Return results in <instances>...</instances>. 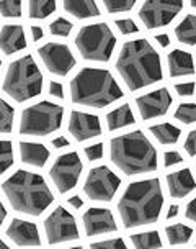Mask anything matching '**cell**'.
I'll use <instances>...</instances> for the list:
<instances>
[{
  "label": "cell",
  "instance_id": "1",
  "mask_svg": "<svg viewBox=\"0 0 196 249\" xmlns=\"http://www.w3.org/2000/svg\"><path fill=\"white\" fill-rule=\"evenodd\" d=\"M116 71L131 92L154 86L163 79L160 54L147 39H132L123 44Z\"/></svg>",
  "mask_w": 196,
  "mask_h": 249
},
{
  "label": "cell",
  "instance_id": "2",
  "mask_svg": "<svg viewBox=\"0 0 196 249\" xmlns=\"http://www.w3.org/2000/svg\"><path fill=\"white\" fill-rule=\"evenodd\" d=\"M163 207V192L159 179L131 182L118 203V212L126 230L154 225Z\"/></svg>",
  "mask_w": 196,
  "mask_h": 249
},
{
  "label": "cell",
  "instance_id": "3",
  "mask_svg": "<svg viewBox=\"0 0 196 249\" xmlns=\"http://www.w3.org/2000/svg\"><path fill=\"white\" fill-rule=\"evenodd\" d=\"M3 194L12 208L30 216H39L54 202V194L44 177L18 169L2 184Z\"/></svg>",
  "mask_w": 196,
  "mask_h": 249
},
{
  "label": "cell",
  "instance_id": "4",
  "mask_svg": "<svg viewBox=\"0 0 196 249\" xmlns=\"http://www.w3.org/2000/svg\"><path fill=\"white\" fill-rule=\"evenodd\" d=\"M110 158L126 176L150 174L157 171V149L141 130L116 136L110 141Z\"/></svg>",
  "mask_w": 196,
  "mask_h": 249
},
{
  "label": "cell",
  "instance_id": "5",
  "mask_svg": "<svg viewBox=\"0 0 196 249\" xmlns=\"http://www.w3.org/2000/svg\"><path fill=\"white\" fill-rule=\"evenodd\" d=\"M69 89L72 104L92 108H105L124 97L118 81L108 69L83 68L74 75Z\"/></svg>",
  "mask_w": 196,
  "mask_h": 249
},
{
  "label": "cell",
  "instance_id": "6",
  "mask_svg": "<svg viewBox=\"0 0 196 249\" xmlns=\"http://www.w3.org/2000/svg\"><path fill=\"white\" fill-rule=\"evenodd\" d=\"M43 74L33 56L26 54L10 62L3 81V92L18 104L31 100L43 92Z\"/></svg>",
  "mask_w": 196,
  "mask_h": 249
},
{
  "label": "cell",
  "instance_id": "7",
  "mask_svg": "<svg viewBox=\"0 0 196 249\" xmlns=\"http://www.w3.org/2000/svg\"><path fill=\"white\" fill-rule=\"evenodd\" d=\"M74 43L83 59L95 62H108L116 48V38L103 21L82 26Z\"/></svg>",
  "mask_w": 196,
  "mask_h": 249
},
{
  "label": "cell",
  "instance_id": "8",
  "mask_svg": "<svg viewBox=\"0 0 196 249\" xmlns=\"http://www.w3.org/2000/svg\"><path fill=\"white\" fill-rule=\"evenodd\" d=\"M64 107L54 102H38L21 112L20 135L26 136H49L62 124Z\"/></svg>",
  "mask_w": 196,
  "mask_h": 249
},
{
  "label": "cell",
  "instance_id": "9",
  "mask_svg": "<svg viewBox=\"0 0 196 249\" xmlns=\"http://www.w3.org/2000/svg\"><path fill=\"white\" fill-rule=\"evenodd\" d=\"M121 179L106 166H97L88 172L85 184H83V194L93 202H111L116 195Z\"/></svg>",
  "mask_w": 196,
  "mask_h": 249
},
{
  "label": "cell",
  "instance_id": "10",
  "mask_svg": "<svg viewBox=\"0 0 196 249\" xmlns=\"http://www.w3.org/2000/svg\"><path fill=\"white\" fill-rule=\"evenodd\" d=\"M183 8V0H144L139 8V18L147 30L163 28Z\"/></svg>",
  "mask_w": 196,
  "mask_h": 249
},
{
  "label": "cell",
  "instance_id": "11",
  "mask_svg": "<svg viewBox=\"0 0 196 249\" xmlns=\"http://www.w3.org/2000/svg\"><path fill=\"white\" fill-rule=\"evenodd\" d=\"M44 231L49 244H59L75 241L80 238L75 218L70 212L65 210L64 207H57L52 210L44 220Z\"/></svg>",
  "mask_w": 196,
  "mask_h": 249
},
{
  "label": "cell",
  "instance_id": "12",
  "mask_svg": "<svg viewBox=\"0 0 196 249\" xmlns=\"http://www.w3.org/2000/svg\"><path fill=\"white\" fill-rule=\"evenodd\" d=\"M83 164L80 161L77 153H67L61 154L52 164L49 177L54 182L56 189L59 194H67L72 189H75L77 182L82 176Z\"/></svg>",
  "mask_w": 196,
  "mask_h": 249
},
{
  "label": "cell",
  "instance_id": "13",
  "mask_svg": "<svg viewBox=\"0 0 196 249\" xmlns=\"http://www.w3.org/2000/svg\"><path fill=\"white\" fill-rule=\"evenodd\" d=\"M38 54L48 72L59 75V77L67 75L77 64L70 48L62 43H46L38 50Z\"/></svg>",
  "mask_w": 196,
  "mask_h": 249
},
{
  "label": "cell",
  "instance_id": "14",
  "mask_svg": "<svg viewBox=\"0 0 196 249\" xmlns=\"http://www.w3.org/2000/svg\"><path fill=\"white\" fill-rule=\"evenodd\" d=\"M172 95L168 92L167 87L157 89V90H152L146 95H141L136 99V105L137 110H139V115L142 120H154L159 117H163L168 110H170L172 105Z\"/></svg>",
  "mask_w": 196,
  "mask_h": 249
},
{
  "label": "cell",
  "instance_id": "15",
  "mask_svg": "<svg viewBox=\"0 0 196 249\" xmlns=\"http://www.w3.org/2000/svg\"><path fill=\"white\" fill-rule=\"evenodd\" d=\"M83 228H85L87 236H100V234L114 233L118 230L114 223V216L111 210L103 207H92L83 213L82 216Z\"/></svg>",
  "mask_w": 196,
  "mask_h": 249
},
{
  "label": "cell",
  "instance_id": "16",
  "mask_svg": "<svg viewBox=\"0 0 196 249\" xmlns=\"http://www.w3.org/2000/svg\"><path fill=\"white\" fill-rule=\"evenodd\" d=\"M69 133L75 141H87L101 135V123L97 115L72 110L69 118Z\"/></svg>",
  "mask_w": 196,
  "mask_h": 249
},
{
  "label": "cell",
  "instance_id": "17",
  "mask_svg": "<svg viewBox=\"0 0 196 249\" xmlns=\"http://www.w3.org/2000/svg\"><path fill=\"white\" fill-rule=\"evenodd\" d=\"M5 234L16 246H39L41 244L38 226L31 221L20 220V218H13Z\"/></svg>",
  "mask_w": 196,
  "mask_h": 249
},
{
  "label": "cell",
  "instance_id": "18",
  "mask_svg": "<svg viewBox=\"0 0 196 249\" xmlns=\"http://www.w3.org/2000/svg\"><path fill=\"white\" fill-rule=\"evenodd\" d=\"M167 189L172 198H183L196 189V180L190 169H180L167 176Z\"/></svg>",
  "mask_w": 196,
  "mask_h": 249
},
{
  "label": "cell",
  "instance_id": "19",
  "mask_svg": "<svg viewBox=\"0 0 196 249\" xmlns=\"http://www.w3.org/2000/svg\"><path fill=\"white\" fill-rule=\"evenodd\" d=\"M0 44L5 56H12L18 51H23L26 48V36L21 25H3L0 33Z\"/></svg>",
  "mask_w": 196,
  "mask_h": 249
},
{
  "label": "cell",
  "instance_id": "20",
  "mask_svg": "<svg viewBox=\"0 0 196 249\" xmlns=\"http://www.w3.org/2000/svg\"><path fill=\"white\" fill-rule=\"evenodd\" d=\"M20 158H21V162L23 164L41 169L46 166V162L49 159V149L41 143L21 141L20 143Z\"/></svg>",
  "mask_w": 196,
  "mask_h": 249
},
{
  "label": "cell",
  "instance_id": "21",
  "mask_svg": "<svg viewBox=\"0 0 196 249\" xmlns=\"http://www.w3.org/2000/svg\"><path fill=\"white\" fill-rule=\"evenodd\" d=\"M168 74L170 77H185V75L195 74L193 56L188 51L173 50L168 54Z\"/></svg>",
  "mask_w": 196,
  "mask_h": 249
},
{
  "label": "cell",
  "instance_id": "22",
  "mask_svg": "<svg viewBox=\"0 0 196 249\" xmlns=\"http://www.w3.org/2000/svg\"><path fill=\"white\" fill-rule=\"evenodd\" d=\"M64 10L72 15L77 20H88L100 17V8H98L95 0H62Z\"/></svg>",
  "mask_w": 196,
  "mask_h": 249
},
{
  "label": "cell",
  "instance_id": "23",
  "mask_svg": "<svg viewBox=\"0 0 196 249\" xmlns=\"http://www.w3.org/2000/svg\"><path fill=\"white\" fill-rule=\"evenodd\" d=\"M106 123H108V130L114 131V130H119V128H126L129 124H134L136 118H134V113H132L131 107L128 104H124L106 115Z\"/></svg>",
  "mask_w": 196,
  "mask_h": 249
},
{
  "label": "cell",
  "instance_id": "24",
  "mask_svg": "<svg viewBox=\"0 0 196 249\" xmlns=\"http://www.w3.org/2000/svg\"><path fill=\"white\" fill-rule=\"evenodd\" d=\"M150 135H152L155 140L159 141L160 144L167 146V144H175L178 140H180V128L175 126L172 123H160V124H154V126L149 128Z\"/></svg>",
  "mask_w": 196,
  "mask_h": 249
},
{
  "label": "cell",
  "instance_id": "25",
  "mask_svg": "<svg viewBox=\"0 0 196 249\" xmlns=\"http://www.w3.org/2000/svg\"><path fill=\"white\" fill-rule=\"evenodd\" d=\"M175 36L181 44L196 46V15H186L175 26Z\"/></svg>",
  "mask_w": 196,
  "mask_h": 249
},
{
  "label": "cell",
  "instance_id": "26",
  "mask_svg": "<svg viewBox=\"0 0 196 249\" xmlns=\"http://www.w3.org/2000/svg\"><path fill=\"white\" fill-rule=\"evenodd\" d=\"M56 0H28V13L31 20H46L56 12Z\"/></svg>",
  "mask_w": 196,
  "mask_h": 249
},
{
  "label": "cell",
  "instance_id": "27",
  "mask_svg": "<svg viewBox=\"0 0 196 249\" xmlns=\"http://www.w3.org/2000/svg\"><path fill=\"white\" fill-rule=\"evenodd\" d=\"M165 236L168 244L178 246V244H188L191 236H193V228L186 225H170L165 228Z\"/></svg>",
  "mask_w": 196,
  "mask_h": 249
},
{
  "label": "cell",
  "instance_id": "28",
  "mask_svg": "<svg viewBox=\"0 0 196 249\" xmlns=\"http://www.w3.org/2000/svg\"><path fill=\"white\" fill-rule=\"evenodd\" d=\"M131 241L137 249H155L162 248V239L157 231H144V233L131 234Z\"/></svg>",
  "mask_w": 196,
  "mask_h": 249
},
{
  "label": "cell",
  "instance_id": "29",
  "mask_svg": "<svg viewBox=\"0 0 196 249\" xmlns=\"http://www.w3.org/2000/svg\"><path fill=\"white\" fill-rule=\"evenodd\" d=\"M0 112H2V120H0V128L2 133H12L13 130V118H15V108L8 105L7 100L0 102Z\"/></svg>",
  "mask_w": 196,
  "mask_h": 249
},
{
  "label": "cell",
  "instance_id": "30",
  "mask_svg": "<svg viewBox=\"0 0 196 249\" xmlns=\"http://www.w3.org/2000/svg\"><path fill=\"white\" fill-rule=\"evenodd\" d=\"M175 118L183 124L196 123V104H180L175 110Z\"/></svg>",
  "mask_w": 196,
  "mask_h": 249
},
{
  "label": "cell",
  "instance_id": "31",
  "mask_svg": "<svg viewBox=\"0 0 196 249\" xmlns=\"http://www.w3.org/2000/svg\"><path fill=\"white\" fill-rule=\"evenodd\" d=\"M72 28H74V25L70 23L69 20H65V18H62V17H59V18H56L51 25H49V33H51L52 36L67 38L69 35L72 33Z\"/></svg>",
  "mask_w": 196,
  "mask_h": 249
},
{
  "label": "cell",
  "instance_id": "32",
  "mask_svg": "<svg viewBox=\"0 0 196 249\" xmlns=\"http://www.w3.org/2000/svg\"><path fill=\"white\" fill-rule=\"evenodd\" d=\"M108 13L129 12L137 3V0H101Z\"/></svg>",
  "mask_w": 196,
  "mask_h": 249
},
{
  "label": "cell",
  "instance_id": "33",
  "mask_svg": "<svg viewBox=\"0 0 196 249\" xmlns=\"http://www.w3.org/2000/svg\"><path fill=\"white\" fill-rule=\"evenodd\" d=\"M3 18H20L21 17V0H2L0 3Z\"/></svg>",
  "mask_w": 196,
  "mask_h": 249
},
{
  "label": "cell",
  "instance_id": "34",
  "mask_svg": "<svg viewBox=\"0 0 196 249\" xmlns=\"http://www.w3.org/2000/svg\"><path fill=\"white\" fill-rule=\"evenodd\" d=\"M2 174L3 172L8 171V167L13 166V161H15V158H13V144L12 141L8 140H3L2 141Z\"/></svg>",
  "mask_w": 196,
  "mask_h": 249
},
{
  "label": "cell",
  "instance_id": "35",
  "mask_svg": "<svg viewBox=\"0 0 196 249\" xmlns=\"http://www.w3.org/2000/svg\"><path fill=\"white\" fill-rule=\"evenodd\" d=\"M83 153H85L87 159L90 162L100 161V159L103 158V153H105L103 143H95V144H92V146H87V148L83 149Z\"/></svg>",
  "mask_w": 196,
  "mask_h": 249
},
{
  "label": "cell",
  "instance_id": "36",
  "mask_svg": "<svg viewBox=\"0 0 196 249\" xmlns=\"http://www.w3.org/2000/svg\"><path fill=\"white\" fill-rule=\"evenodd\" d=\"M114 25L118 26V30L121 31V35H132V33H137V31H139V28H137V25H136L131 18H126V20H114Z\"/></svg>",
  "mask_w": 196,
  "mask_h": 249
},
{
  "label": "cell",
  "instance_id": "37",
  "mask_svg": "<svg viewBox=\"0 0 196 249\" xmlns=\"http://www.w3.org/2000/svg\"><path fill=\"white\" fill-rule=\"evenodd\" d=\"M92 248H101V249H126V243L121 238H114V239H106V241L100 243H93Z\"/></svg>",
  "mask_w": 196,
  "mask_h": 249
},
{
  "label": "cell",
  "instance_id": "38",
  "mask_svg": "<svg viewBox=\"0 0 196 249\" xmlns=\"http://www.w3.org/2000/svg\"><path fill=\"white\" fill-rule=\"evenodd\" d=\"M195 89H196L195 82H183V84H177L175 92L180 97H191L195 93Z\"/></svg>",
  "mask_w": 196,
  "mask_h": 249
},
{
  "label": "cell",
  "instance_id": "39",
  "mask_svg": "<svg viewBox=\"0 0 196 249\" xmlns=\"http://www.w3.org/2000/svg\"><path fill=\"white\" fill-rule=\"evenodd\" d=\"M181 161H183V158H181L178 151H167V153L163 154V164H165V167L177 166V164H180Z\"/></svg>",
  "mask_w": 196,
  "mask_h": 249
},
{
  "label": "cell",
  "instance_id": "40",
  "mask_svg": "<svg viewBox=\"0 0 196 249\" xmlns=\"http://www.w3.org/2000/svg\"><path fill=\"white\" fill-rule=\"evenodd\" d=\"M185 149L188 156H196V130L190 131L185 140Z\"/></svg>",
  "mask_w": 196,
  "mask_h": 249
},
{
  "label": "cell",
  "instance_id": "41",
  "mask_svg": "<svg viewBox=\"0 0 196 249\" xmlns=\"http://www.w3.org/2000/svg\"><path fill=\"white\" fill-rule=\"evenodd\" d=\"M49 95L56 97V99H64V92H62V86L59 82H51L49 84Z\"/></svg>",
  "mask_w": 196,
  "mask_h": 249
},
{
  "label": "cell",
  "instance_id": "42",
  "mask_svg": "<svg viewBox=\"0 0 196 249\" xmlns=\"http://www.w3.org/2000/svg\"><path fill=\"white\" fill-rule=\"evenodd\" d=\"M186 218H188L190 221H193V223H196V197L191 200V202L186 205V212H185Z\"/></svg>",
  "mask_w": 196,
  "mask_h": 249
},
{
  "label": "cell",
  "instance_id": "43",
  "mask_svg": "<svg viewBox=\"0 0 196 249\" xmlns=\"http://www.w3.org/2000/svg\"><path fill=\"white\" fill-rule=\"evenodd\" d=\"M31 38H33V41H41L44 38V31L41 26H31Z\"/></svg>",
  "mask_w": 196,
  "mask_h": 249
},
{
  "label": "cell",
  "instance_id": "44",
  "mask_svg": "<svg viewBox=\"0 0 196 249\" xmlns=\"http://www.w3.org/2000/svg\"><path fill=\"white\" fill-rule=\"evenodd\" d=\"M52 146H54L56 149L67 148V146H69V140H67V138H64V136L56 138V140H52Z\"/></svg>",
  "mask_w": 196,
  "mask_h": 249
},
{
  "label": "cell",
  "instance_id": "45",
  "mask_svg": "<svg viewBox=\"0 0 196 249\" xmlns=\"http://www.w3.org/2000/svg\"><path fill=\"white\" fill-rule=\"evenodd\" d=\"M69 205H70V207H74V208H77V210H79V208H82V207H83V200L80 198L79 195H74V197H70V198H69Z\"/></svg>",
  "mask_w": 196,
  "mask_h": 249
},
{
  "label": "cell",
  "instance_id": "46",
  "mask_svg": "<svg viewBox=\"0 0 196 249\" xmlns=\"http://www.w3.org/2000/svg\"><path fill=\"white\" fill-rule=\"evenodd\" d=\"M155 39H157V43L162 48H167L168 44H170V38H168V35H157V36H155Z\"/></svg>",
  "mask_w": 196,
  "mask_h": 249
},
{
  "label": "cell",
  "instance_id": "47",
  "mask_svg": "<svg viewBox=\"0 0 196 249\" xmlns=\"http://www.w3.org/2000/svg\"><path fill=\"white\" fill-rule=\"evenodd\" d=\"M178 210H180V207L178 205H170L167 212V220H172V218H175L178 215Z\"/></svg>",
  "mask_w": 196,
  "mask_h": 249
},
{
  "label": "cell",
  "instance_id": "48",
  "mask_svg": "<svg viewBox=\"0 0 196 249\" xmlns=\"http://www.w3.org/2000/svg\"><path fill=\"white\" fill-rule=\"evenodd\" d=\"M0 212H2V221H5V218H7V210H5V207H0Z\"/></svg>",
  "mask_w": 196,
  "mask_h": 249
},
{
  "label": "cell",
  "instance_id": "49",
  "mask_svg": "<svg viewBox=\"0 0 196 249\" xmlns=\"http://www.w3.org/2000/svg\"><path fill=\"white\" fill-rule=\"evenodd\" d=\"M190 5L193 8H196V0H190Z\"/></svg>",
  "mask_w": 196,
  "mask_h": 249
}]
</instances>
